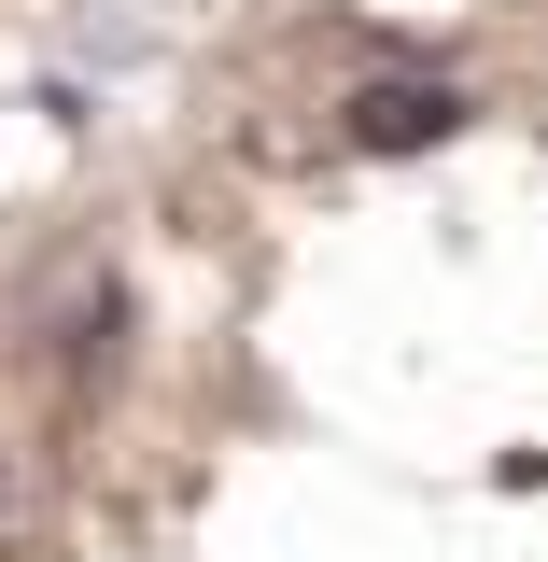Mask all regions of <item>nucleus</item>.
<instances>
[{"mask_svg": "<svg viewBox=\"0 0 548 562\" xmlns=\"http://www.w3.org/2000/svg\"><path fill=\"white\" fill-rule=\"evenodd\" d=\"M450 127H465V85H436V70H380V85H351V155H436Z\"/></svg>", "mask_w": 548, "mask_h": 562, "instance_id": "obj_1", "label": "nucleus"}]
</instances>
